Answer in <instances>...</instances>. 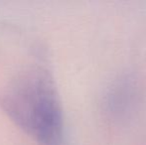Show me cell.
Segmentation results:
<instances>
[{"mask_svg": "<svg viewBox=\"0 0 146 145\" xmlns=\"http://www.w3.org/2000/svg\"><path fill=\"white\" fill-rule=\"evenodd\" d=\"M7 115L31 137L46 145H59L64 114L56 81L46 68L33 65L18 72L0 95Z\"/></svg>", "mask_w": 146, "mask_h": 145, "instance_id": "cell-1", "label": "cell"}, {"mask_svg": "<svg viewBox=\"0 0 146 145\" xmlns=\"http://www.w3.org/2000/svg\"><path fill=\"white\" fill-rule=\"evenodd\" d=\"M140 99V85L134 75L117 79L106 95V111L116 118H125L135 109Z\"/></svg>", "mask_w": 146, "mask_h": 145, "instance_id": "cell-2", "label": "cell"}]
</instances>
